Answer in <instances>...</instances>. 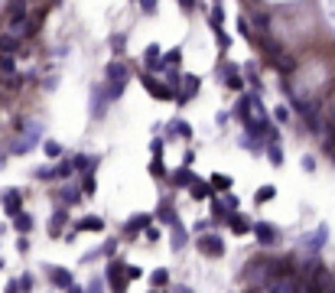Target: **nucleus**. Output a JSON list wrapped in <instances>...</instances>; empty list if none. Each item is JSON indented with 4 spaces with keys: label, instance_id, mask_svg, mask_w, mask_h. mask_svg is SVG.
<instances>
[{
    "label": "nucleus",
    "instance_id": "nucleus-6",
    "mask_svg": "<svg viewBox=\"0 0 335 293\" xmlns=\"http://www.w3.org/2000/svg\"><path fill=\"white\" fill-rule=\"evenodd\" d=\"M199 85H202V78H199V75H182V78H179V92H176V101H179V104H186V101L199 92Z\"/></svg>",
    "mask_w": 335,
    "mask_h": 293
},
{
    "label": "nucleus",
    "instance_id": "nucleus-14",
    "mask_svg": "<svg viewBox=\"0 0 335 293\" xmlns=\"http://www.w3.org/2000/svg\"><path fill=\"white\" fill-rule=\"evenodd\" d=\"M91 166H98V156H88V153H78V156H72V170H78V173H88Z\"/></svg>",
    "mask_w": 335,
    "mask_h": 293
},
{
    "label": "nucleus",
    "instance_id": "nucleus-48",
    "mask_svg": "<svg viewBox=\"0 0 335 293\" xmlns=\"http://www.w3.org/2000/svg\"><path fill=\"white\" fill-rule=\"evenodd\" d=\"M176 293H189V290H186V287H179V290H176Z\"/></svg>",
    "mask_w": 335,
    "mask_h": 293
},
{
    "label": "nucleus",
    "instance_id": "nucleus-8",
    "mask_svg": "<svg viewBox=\"0 0 335 293\" xmlns=\"http://www.w3.org/2000/svg\"><path fill=\"white\" fill-rule=\"evenodd\" d=\"M127 78H130V69H127V62H108V82H114V85H127Z\"/></svg>",
    "mask_w": 335,
    "mask_h": 293
},
{
    "label": "nucleus",
    "instance_id": "nucleus-2",
    "mask_svg": "<svg viewBox=\"0 0 335 293\" xmlns=\"http://www.w3.org/2000/svg\"><path fill=\"white\" fill-rule=\"evenodd\" d=\"M7 16H10V26H13V30H20V26L30 20V7H26V0H10ZM13 36H16V33H13Z\"/></svg>",
    "mask_w": 335,
    "mask_h": 293
},
{
    "label": "nucleus",
    "instance_id": "nucleus-49",
    "mask_svg": "<svg viewBox=\"0 0 335 293\" xmlns=\"http://www.w3.org/2000/svg\"><path fill=\"white\" fill-rule=\"evenodd\" d=\"M329 293H335V280H332V290H329Z\"/></svg>",
    "mask_w": 335,
    "mask_h": 293
},
{
    "label": "nucleus",
    "instance_id": "nucleus-21",
    "mask_svg": "<svg viewBox=\"0 0 335 293\" xmlns=\"http://www.w3.org/2000/svg\"><path fill=\"white\" fill-rule=\"evenodd\" d=\"M192 170H189V166H182V170H176L172 173V186H179V189H189V183H192Z\"/></svg>",
    "mask_w": 335,
    "mask_h": 293
},
{
    "label": "nucleus",
    "instance_id": "nucleus-4",
    "mask_svg": "<svg viewBox=\"0 0 335 293\" xmlns=\"http://www.w3.org/2000/svg\"><path fill=\"white\" fill-rule=\"evenodd\" d=\"M108 284H111V293H124V290H127L124 261H111V264H108Z\"/></svg>",
    "mask_w": 335,
    "mask_h": 293
},
{
    "label": "nucleus",
    "instance_id": "nucleus-15",
    "mask_svg": "<svg viewBox=\"0 0 335 293\" xmlns=\"http://www.w3.org/2000/svg\"><path fill=\"white\" fill-rule=\"evenodd\" d=\"M16 49H20V36H13V33H3V36H0V55H13Z\"/></svg>",
    "mask_w": 335,
    "mask_h": 293
},
{
    "label": "nucleus",
    "instance_id": "nucleus-29",
    "mask_svg": "<svg viewBox=\"0 0 335 293\" xmlns=\"http://www.w3.org/2000/svg\"><path fill=\"white\" fill-rule=\"evenodd\" d=\"M13 225H16V232H30V228H33V218L30 215H26V212H16V215H13Z\"/></svg>",
    "mask_w": 335,
    "mask_h": 293
},
{
    "label": "nucleus",
    "instance_id": "nucleus-34",
    "mask_svg": "<svg viewBox=\"0 0 335 293\" xmlns=\"http://www.w3.org/2000/svg\"><path fill=\"white\" fill-rule=\"evenodd\" d=\"M172 131L179 134V137H192V127H189L186 121H172V124H169V134H172Z\"/></svg>",
    "mask_w": 335,
    "mask_h": 293
},
{
    "label": "nucleus",
    "instance_id": "nucleus-32",
    "mask_svg": "<svg viewBox=\"0 0 335 293\" xmlns=\"http://www.w3.org/2000/svg\"><path fill=\"white\" fill-rule=\"evenodd\" d=\"M82 199V193H75V186H65L62 189V205H75Z\"/></svg>",
    "mask_w": 335,
    "mask_h": 293
},
{
    "label": "nucleus",
    "instance_id": "nucleus-11",
    "mask_svg": "<svg viewBox=\"0 0 335 293\" xmlns=\"http://www.w3.org/2000/svg\"><path fill=\"white\" fill-rule=\"evenodd\" d=\"M228 228H231L234 235H248L251 232V218L241 215V212H231V215H228Z\"/></svg>",
    "mask_w": 335,
    "mask_h": 293
},
{
    "label": "nucleus",
    "instance_id": "nucleus-50",
    "mask_svg": "<svg viewBox=\"0 0 335 293\" xmlns=\"http://www.w3.org/2000/svg\"><path fill=\"white\" fill-rule=\"evenodd\" d=\"M248 293H260V290H248Z\"/></svg>",
    "mask_w": 335,
    "mask_h": 293
},
{
    "label": "nucleus",
    "instance_id": "nucleus-27",
    "mask_svg": "<svg viewBox=\"0 0 335 293\" xmlns=\"http://www.w3.org/2000/svg\"><path fill=\"white\" fill-rule=\"evenodd\" d=\"M75 228H78V232H101L104 222H101V218H82V222H78Z\"/></svg>",
    "mask_w": 335,
    "mask_h": 293
},
{
    "label": "nucleus",
    "instance_id": "nucleus-18",
    "mask_svg": "<svg viewBox=\"0 0 335 293\" xmlns=\"http://www.w3.org/2000/svg\"><path fill=\"white\" fill-rule=\"evenodd\" d=\"M264 150H267V156H270V166H280V163H283L280 140H267V144H264Z\"/></svg>",
    "mask_w": 335,
    "mask_h": 293
},
{
    "label": "nucleus",
    "instance_id": "nucleus-13",
    "mask_svg": "<svg viewBox=\"0 0 335 293\" xmlns=\"http://www.w3.org/2000/svg\"><path fill=\"white\" fill-rule=\"evenodd\" d=\"M20 202H23V199H20V193H16V189H7V193H3V208H7L10 218L20 212Z\"/></svg>",
    "mask_w": 335,
    "mask_h": 293
},
{
    "label": "nucleus",
    "instance_id": "nucleus-17",
    "mask_svg": "<svg viewBox=\"0 0 335 293\" xmlns=\"http://www.w3.org/2000/svg\"><path fill=\"white\" fill-rule=\"evenodd\" d=\"M65 222H69V212H65V205L55 208L52 222H49V235H62V225H65Z\"/></svg>",
    "mask_w": 335,
    "mask_h": 293
},
{
    "label": "nucleus",
    "instance_id": "nucleus-38",
    "mask_svg": "<svg viewBox=\"0 0 335 293\" xmlns=\"http://www.w3.org/2000/svg\"><path fill=\"white\" fill-rule=\"evenodd\" d=\"M150 173H153V176H163V156H160V153H153V163H150Z\"/></svg>",
    "mask_w": 335,
    "mask_h": 293
},
{
    "label": "nucleus",
    "instance_id": "nucleus-16",
    "mask_svg": "<svg viewBox=\"0 0 335 293\" xmlns=\"http://www.w3.org/2000/svg\"><path fill=\"white\" fill-rule=\"evenodd\" d=\"M160 62H163V69L179 65V62H182V49H179V46H172V49H166V52H160Z\"/></svg>",
    "mask_w": 335,
    "mask_h": 293
},
{
    "label": "nucleus",
    "instance_id": "nucleus-40",
    "mask_svg": "<svg viewBox=\"0 0 335 293\" xmlns=\"http://www.w3.org/2000/svg\"><path fill=\"white\" fill-rule=\"evenodd\" d=\"M150 280H153L156 287H163L166 280H169V274H166V270H156V274H153V277H150Z\"/></svg>",
    "mask_w": 335,
    "mask_h": 293
},
{
    "label": "nucleus",
    "instance_id": "nucleus-47",
    "mask_svg": "<svg viewBox=\"0 0 335 293\" xmlns=\"http://www.w3.org/2000/svg\"><path fill=\"white\" fill-rule=\"evenodd\" d=\"M65 293H82V290H78L75 284H69V287H65Z\"/></svg>",
    "mask_w": 335,
    "mask_h": 293
},
{
    "label": "nucleus",
    "instance_id": "nucleus-37",
    "mask_svg": "<svg viewBox=\"0 0 335 293\" xmlns=\"http://www.w3.org/2000/svg\"><path fill=\"white\" fill-rule=\"evenodd\" d=\"M94 189H98V183H94V176L88 173V176L82 179V195H94Z\"/></svg>",
    "mask_w": 335,
    "mask_h": 293
},
{
    "label": "nucleus",
    "instance_id": "nucleus-45",
    "mask_svg": "<svg viewBox=\"0 0 335 293\" xmlns=\"http://www.w3.org/2000/svg\"><path fill=\"white\" fill-rule=\"evenodd\" d=\"M85 293H101V280H91V287H88Z\"/></svg>",
    "mask_w": 335,
    "mask_h": 293
},
{
    "label": "nucleus",
    "instance_id": "nucleus-23",
    "mask_svg": "<svg viewBox=\"0 0 335 293\" xmlns=\"http://www.w3.org/2000/svg\"><path fill=\"white\" fill-rule=\"evenodd\" d=\"M140 228H150V215H137L133 222H127V235H130V238H137Z\"/></svg>",
    "mask_w": 335,
    "mask_h": 293
},
{
    "label": "nucleus",
    "instance_id": "nucleus-46",
    "mask_svg": "<svg viewBox=\"0 0 335 293\" xmlns=\"http://www.w3.org/2000/svg\"><path fill=\"white\" fill-rule=\"evenodd\" d=\"M179 3H182V10H186V13H189V10L195 7V0H179Z\"/></svg>",
    "mask_w": 335,
    "mask_h": 293
},
{
    "label": "nucleus",
    "instance_id": "nucleus-35",
    "mask_svg": "<svg viewBox=\"0 0 335 293\" xmlns=\"http://www.w3.org/2000/svg\"><path fill=\"white\" fill-rule=\"evenodd\" d=\"M273 195H277V189H273V186H260V193H257V195H254V199H257V202H260V205H264V202H270V199H273Z\"/></svg>",
    "mask_w": 335,
    "mask_h": 293
},
{
    "label": "nucleus",
    "instance_id": "nucleus-5",
    "mask_svg": "<svg viewBox=\"0 0 335 293\" xmlns=\"http://www.w3.org/2000/svg\"><path fill=\"white\" fill-rule=\"evenodd\" d=\"M251 228H254V235H257V241H260L264 247H270V244H277V241H280V232H277L270 222H254Z\"/></svg>",
    "mask_w": 335,
    "mask_h": 293
},
{
    "label": "nucleus",
    "instance_id": "nucleus-3",
    "mask_svg": "<svg viewBox=\"0 0 335 293\" xmlns=\"http://www.w3.org/2000/svg\"><path fill=\"white\" fill-rule=\"evenodd\" d=\"M195 244H199V251H202L205 257H221L225 254V241H221L218 235H202Z\"/></svg>",
    "mask_w": 335,
    "mask_h": 293
},
{
    "label": "nucleus",
    "instance_id": "nucleus-39",
    "mask_svg": "<svg viewBox=\"0 0 335 293\" xmlns=\"http://www.w3.org/2000/svg\"><path fill=\"white\" fill-rule=\"evenodd\" d=\"M140 10H143V13H147V16H153V13H156V10H160V7H156V0H140Z\"/></svg>",
    "mask_w": 335,
    "mask_h": 293
},
{
    "label": "nucleus",
    "instance_id": "nucleus-31",
    "mask_svg": "<svg viewBox=\"0 0 335 293\" xmlns=\"http://www.w3.org/2000/svg\"><path fill=\"white\" fill-rule=\"evenodd\" d=\"M225 85L231 88V92H244V78L238 75V72H231V75H225Z\"/></svg>",
    "mask_w": 335,
    "mask_h": 293
},
{
    "label": "nucleus",
    "instance_id": "nucleus-25",
    "mask_svg": "<svg viewBox=\"0 0 335 293\" xmlns=\"http://www.w3.org/2000/svg\"><path fill=\"white\" fill-rule=\"evenodd\" d=\"M228 215H231V212L225 208V202L211 199V222H228Z\"/></svg>",
    "mask_w": 335,
    "mask_h": 293
},
{
    "label": "nucleus",
    "instance_id": "nucleus-24",
    "mask_svg": "<svg viewBox=\"0 0 335 293\" xmlns=\"http://www.w3.org/2000/svg\"><path fill=\"white\" fill-rule=\"evenodd\" d=\"M234 117L248 124V117H251V95H241V101H238V108H234Z\"/></svg>",
    "mask_w": 335,
    "mask_h": 293
},
{
    "label": "nucleus",
    "instance_id": "nucleus-20",
    "mask_svg": "<svg viewBox=\"0 0 335 293\" xmlns=\"http://www.w3.org/2000/svg\"><path fill=\"white\" fill-rule=\"evenodd\" d=\"M209 186L215 189V193H228V189L234 186V179H231V176H221V173H215V176L209 179Z\"/></svg>",
    "mask_w": 335,
    "mask_h": 293
},
{
    "label": "nucleus",
    "instance_id": "nucleus-44",
    "mask_svg": "<svg viewBox=\"0 0 335 293\" xmlns=\"http://www.w3.org/2000/svg\"><path fill=\"white\" fill-rule=\"evenodd\" d=\"M254 23H257V26H260V30H267V23H270V20H267V16H264V13H260V16H254Z\"/></svg>",
    "mask_w": 335,
    "mask_h": 293
},
{
    "label": "nucleus",
    "instance_id": "nucleus-41",
    "mask_svg": "<svg viewBox=\"0 0 335 293\" xmlns=\"http://www.w3.org/2000/svg\"><path fill=\"white\" fill-rule=\"evenodd\" d=\"M46 153L49 156H62V146L55 144V140H49V144H46Z\"/></svg>",
    "mask_w": 335,
    "mask_h": 293
},
{
    "label": "nucleus",
    "instance_id": "nucleus-30",
    "mask_svg": "<svg viewBox=\"0 0 335 293\" xmlns=\"http://www.w3.org/2000/svg\"><path fill=\"white\" fill-rule=\"evenodd\" d=\"M244 75H248V82H251V88H254V95L264 88V82H260V75H257V69H254V65H248V69H244Z\"/></svg>",
    "mask_w": 335,
    "mask_h": 293
},
{
    "label": "nucleus",
    "instance_id": "nucleus-26",
    "mask_svg": "<svg viewBox=\"0 0 335 293\" xmlns=\"http://www.w3.org/2000/svg\"><path fill=\"white\" fill-rule=\"evenodd\" d=\"M49 280H52L55 287H69L72 284V274H65V270H59V267H49Z\"/></svg>",
    "mask_w": 335,
    "mask_h": 293
},
{
    "label": "nucleus",
    "instance_id": "nucleus-22",
    "mask_svg": "<svg viewBox=\"0 0 335 293\" xmlns=\"http://www.w3.org/2000/svg\"><path fill=\"white\" fill-rule=\"evenodd\" d=\"M270 65H273V69H280L283 75H290V72L296 69V62L290 59V55H273V59H270Z\"/></svg>",
    "mask_w": 335,
    "mask_h": 293
},
{
    "label": "nucleus",
    "instance_id": "nucleus-7",
    "mask_svg": "<svg viewBox=\"0 0 335 293\" xmlns=\"http://www.w3.org/2000/svg\"><path fill=\"white\" fill-rule=\"evenodd\" d=\"M260 293H296V280L293 277H270Z\"/></svg>",
    "mask_w": 335,
    "mask_h": 293
},
{
    "label": "nucleus",
    "instance_id": "nucleus-1",
    "mask_svg": "<svg viewBox=\"0 0 335 293\" xmlns=\"http://www.w3.org/2000/svg\"><path fill=\"white\" fill-rule=\"evenodd\" d=\"M140 82H143V92H150L156 101H169V98H172V92L166 88V82H160V78H153V75H147V72H143Z\"/></svg>",
    "mask_w": 335,
    "mask_h": 293
},
{
    "label": "nucleus",
    "instance_id": "nucleus-42",
    "mask_svg": "<svg viewBox=\"0 0 335 293\" xmlns=\"http://www.w3.org/2000/svg\"><path fill=\"white\" fill-rule=\"evenodd\" d=\"M273 117H277V121H290V111L287 108H273Z\"/></svg>",
    "mask_w": 335,
    "mask_h": 293
},
{
    "label": "nucleus",
    "instance_id": "nucleus-28",
    "mask_svg": "<svg viewBox=\"0 0 335 293\" xmlns=\"http://www.w3.org/2000/svg\"><path fill=\"white\" fill-rule=\"evenodd\" d=\"M172 247H176V251H179L182 244H186V228H182L179 222H172V241H169Z\"/></svg>",
    "mask_w": 335,
    "mask_h": 293
},
{
    "label": "nucleus",
    "instance_id": "nucleus-10",
    "mask_svg": "<svg viewBox=\"0 0 335 293\" xmlns=\"http://www.w3.org/2000/svg\"><path fill=\"white\" fill-rule=\"evenodd\" d=\"M189 195H192L195 202H205V199H211V186L205 183V179H192V183H189Z\"/></svg>",
    "mask_w": 335,
    "mask_h": 293
},
{
    "label": "nucleus",
    "instance_id": "nucleus-9",
    "mask_svg": "<svg viewBox=\"0 0 335 293\" xmlns=\"http://www.w3.org/2000/svg\"><path fill=\"white\" fill-rule=\"evenodd\" d=\"M111 101H108V95H104V88L98 85V88H91V114L94 117H104V108H108Z\"/></svg>",
    "mask_w": 335,
    "mask_h": 293
},
{
    "label": "nucleus",
    "instance_id": "nucleus-43",
    "mask_svg": "<svg viewBox=\"0 0 335 293\" xmlns=\"http://www.w3.org/2000/svg\"><path fill=\"white\" fill-rule=\"evenodd\" d=\"M7 293H23V290H20V280H10V284H7Z\"/></svg>",
    "mask_w": 335,
    "mask_h": 293
},
{
    "label": "nucleus",
    "instance_id": "nucleus-36",
    "mask_svg": "<svg viewBox=\"0 0 335 293\" xmlns=\"http://www.w3.org/2000/svg\"><path fill=\"white\" fill-rule=\"evenodd\" d=\"M238 33H241V36L248 39V43H254V36H257V33H254V30H251V26H248V20H244V16H241V20H238Z\"/></svg>",
    "mask_w": 335,
    "mask_h": 293
},
{
    "label": "nucleus",
    "instance_id": "nucleus-33",
    "mask_svg": "<svg viewBox=\"0 0 335 293\" xmlns=\"http://www.w3.org/2000/svg\"><path fill=\"white\" fill-rule=\"evenodd\" d=\"M111 49H114V52H124L127 49V33H114V36H111Z\"/></svg>",
    "mask_w": 335,
    "mask_h": 293
},
{
    "label": "nucleus",
    "instance_id": "nucleus-12",
    "mask_svg": "<svg viewBox=\"0 0 335 293\" xmlns=\"http://www.w3.org/2000/svg\"><path fill=\"white\" fill-rule=\"evenodd\" d=\"M143 65L153 72H163V62H160V46H147L143 49Z\"/></svg>",
    "mask_w": 335,
    "mask_h": 293
},
{
    "label": "nucleus",
    "instance_id": "nucleus-19",
    "mask_svg": "<svg viewBox=\"0 0 335 293\" xmlns=\"http://www.w3.org/2000/svg\"><path fill=\"white\" fill-rule=\"evenodd\" d=\"M156 218H160V222H166V225H172V222H179V218H176V208L169 205V202H160V208H156Z\"/></svg>",
    "mask_w": 335,
    "mask_h": 293
}]
</instances>
